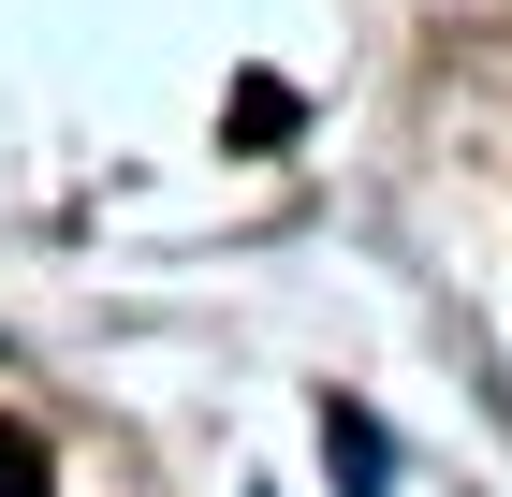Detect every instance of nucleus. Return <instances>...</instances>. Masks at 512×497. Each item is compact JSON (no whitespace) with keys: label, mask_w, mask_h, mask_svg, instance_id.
Returning <instances> with one entry per match:
<instances>
[{"label":"nucleus","mask_w":512,"mask_h":497,"mask_svg":"<svg viewBox=\"0 0 512 497\" xmlns=\"http://www.w3.org/2000/svg\"><path fill=\"white\" fill-rule=\"evenodd\" d=\"M0 497H44V439L30 424H0Z\"/></svg>","instance_id":"nucleus-2"},{"label":"nucleus","mask_w":512,"mask_h":497,"mask_svg":"<svg viewBox=\"0 0 512 497\" xmlns=\"http://www.w3.org/2000/svg\"><path fill=\"white\" fill-rule=\"evenodd\" d=\"M220 132H235V147H293V88H278V74H235Z\"/></svg>","instance_id":"nucleus-1"},{"label":"nucleus","mask_w":512,"mask_h":497,"mask_svg":"<svg viewBox=\"0 0 512 497\" xmlns=\"http://www.w3.org/2000/svg\"><path fill=\"white\" fill-rule=\"evenodd\" d=\"M337 483H352V497H381V439H366L352 410H337Z\"/></svg>","instance_id":"nucleus-3"}]
</instances>
